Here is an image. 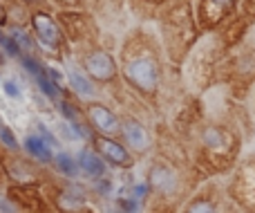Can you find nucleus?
Returning a JSON list of instances; mask_svg holds the SVG:
<instances>
[{
  "mask_svg": "<svg viewBox=\"0 0 255 213\" xmlns=\"http://www.w3.org/2000/svg\"><path fill=\"white\" fill-rule=\"evenodd\" d=\"M126 74L132 83H136L143 90H152L157 85V72H154V65L145 58H139V61H132L130 65L126 67Z\"/></svg>",
  "mask_w": 255,
  "mask_h": 213,
  "instance_id": "nucleus-1",
  "label": "nucleus"
},
{
  "mask_svg": "<svg viewBox=\"0 0 255 213\" xmlns=\"http://www.w3.org/2000/svg\"><path fill=\"white\" fill-rule=\"evenodd\" d=\"M34 27L38 31V38L47 45H58L61 43V31L58 27L52 22V18L45 16V13H36L34 16Z\"/></svg>",
  "mask_w": 255,
  "mask_h": 213,
  "instance_id": "nucleus-2",
  "label": "nucleus"
},
{
  "mask_svg": "<svg viewBox=\"0 0 255 213\" xmlns=\"http://www.w3.org/2000/svg\"><path fill=\"white\" fill-rule=\"evenodd\" d=\"M85 65H88V70L92 72V76H97V79H110V76L115 74V63H112V58L106 56V54H92V56L85 61Z\"/></svg>",
  "mask_w": 255,
  "mask_h": 213,
  "instance_id": "nucleus-3",
  "label": "nucleus"
},
{
  "mask_svg": "<svg viewBox=\"0 0 255 213\" xmlns=\"http://www.w3.org/2000/svg\"><path fill=\"white\" fill-rule=\"evenodd\" d=\"M90 115H92V121L97 124L99 130H103V133H115L117 130V119L110 115V110H106L103 106H94L92 110H90Z\"/></svg>",
  "mask_w": 255,
  "mask_h": 213,
  "instance_id": "nucleus-4",
  "label": "nucleus"
},
{
  "mask_svg": "<svg viewBox=\"0 0 255 213\" xmlns=\"http://www.w3.org/2000/svg\"><path fill=\"white\" fill-rule=\"evenodd\" d=\"M99 148H101V153L108 157L110 162H115V164H128V153L124 151V148L119 146V144H115V142H110V139H101L99 142Z\"/></svg>",
  "mask_w": 255,
  "mask_h": 213,
  "instance_id": "nucleus-5",
  "label": "nucleus"
},
{
  "mask_svg": "<svg viewBox=\"0 0 255 213\" xmlns=\"http://www.w3.org/2000/svg\"><path fill=\"white\" fill-rule=\"evenodd\" d=\"M25 148L31 153L34 157H38L40 162H49L52 160V153H49V144L43 142L40 137H27L25 139Z\"/></svg>",
  "mask_w": 255,
  "mask_h": 213,
  "instance_id": "nucleus-6",
  "label": "nucleus"
},
{
  "mask_svg": "<svg viewBox=\"0 0 255 213\" xmlns=\"http://www.w3.org/2000/svg\"><path fill=\"white\" fill-rule=\"evenodd\" d=\"M126 137H128V142H130L134 148H145V146H148L145 133L141 130L139 124H134V121H130V124L126 126Z\"/></svg>",
  "mask_w": 255,
  "mask_h": 213,
  "instance_id": "nucleus-7",
  "label": "nucleus"
},
{
  "mask_svg": "<svg viewBox=\"0 0 255 213\" xmlns=\"http://www.w3.org/2000/svg\"><path fill=\"white\" fill-rule=\"evenodd\" d=\"M81 166H83V171L90 173V175H101L103 173V162L90 151L81 153Z\"/></svg>",
  "mask_w": 255,
  "mask_h": 213,
  "instance_id": "nucleus-8",
  "label": "nucleus"
},
{
  "mask_svg": "<svg viewBox=\"0 0 255 213\" xmlns=\"http://www.w3.org/2000/svg\"><path fill=\"white\" fill-rule=\"evenodd\" d=\"M70 81H72L74 90L81 94V97H90V94H92V85H90V81L85 79L81 72H76V70L72 72V74H70Z\"/></svg>",
  "mask_w": 255,
  "mask_h": 213,
  "instance_id": "nucleus-9",
  "label": "nucleus"
},
{
  "mask_svg": "<svg viewBox=\"0 0 255 213\" xmlns=\"http://www.w3.org/2000/svg\"><path fill=\"white\" fill-rule=\"evenodd\" d=\"M34 79L38 81V85L43 88L45 94H49V97H58V85H56V81H52L49 76H45L43 70H40L38 74H34Z\"/></svg>",
  "mask_w": 255,
  "mask_h": 213,
  "instance_id": "nucleus-10",
  "label": "nucleus"
},
{
  "mask_svg": "<svg viewBox=\"0 0 255 213\" xmlns=\"http://www.w3.org/2000/svg\"><path fill=\"white\" fill-rule=\"evenodd\" d=\"M56 166L63 171V173H67V175H74L76 173V164L67 155H58L56 157Z\"/></svg>",
  "mask_w": 255,
  "mask_h": 213,
  "instance_id": "nucleus-11",
  "label": "nucleus"
},
{
  "mask_svg": "<svg viewBox=\"0 0 255 213\" xmlns=\"http://www.w3.org/2000/svg\"><path fill=\"white\" fill-rule=\"evenodd\" d=\"M0 139H2L9 148H16V139H13V135L9 133V128L4 124H0Z\"/></svg>",
  "mask_w": 255,
  "mask_h": 213,
  "instance_id": "nucleus-12",
  "label": "nucleus"
},
{
  "mask_svg": "<svg viewBox=\"0 0 255 213\" xmlns=\"http://www.w3.org/2000/svg\"><path fill=\"white\" fill-rule=\"evenodd\" d=\"M188 213H213V207L208 202H195Z\"/></svg>",
  "mask_w": 255,
  "mask_h": 213,
  "instance_id": "nucleus-13",
  "label": "nucleus"
},
{
  "mask_svg": "<svg viewBox=\"0 0 255 213\" xmlns=\"http://www.w3.org/2000/svg\"><path fill=\"white\" fill-rule=\"evenodd\" d=\"M0 47H4V49H7V54H11V56H13V54H18V47L9 38H4V36H0Z\"/></svg>",
  "mask_w": 255,
  "mask_h": 213,
  "instance_id": "nucleus-14",
  "label": "nucleus"
},
{
  "mask_svg": "<svg viewBox=\"0 0 255 213\" xmlns=\"http://www.w3.org/2000/svg\"><path fill=\"white\" fill-rule=\"evenodd\" d=\"M4 92H7L9 97H18V88L11 83V81H7V83H4Z\"/></svg>",
  "mask_w": 255,
  "mask_h": 213,
  "instance_id": "nucleus-15",
  "label": "nucleus"
},
{
  "mask_svg": "<svg viewBox=\"0 0 255 213\" xmlns=\"http://www.w3.org/2000/svg\"><path fill=\"white\" fill-rule=\"evenodd\" d=\"M38 133L43 135V137H45V142H47L49 146H52V144H54V137H52V135L47 133V130H45V126H43V124H38Z\"/></svg>",
  "mask_w": 255,
  "mask_h": 213,
  "instance_id": "nucleus-16",
  "label": "nucleus"
}]
</instances>
